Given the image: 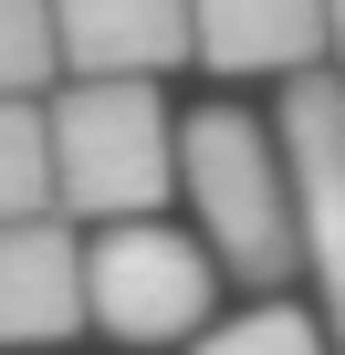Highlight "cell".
Masks as SVG:
<instances>
[{"instance_id":"6da1fadb","label":"cell","mask_w":345,"mask_h":355,"mask_svg":"<svg viewBox=\"0 0 345 355\" xmlns=\"http://www.w3.org/2000/svg\"><path fill=\"white\" fill-rule=\"evenodd\" d=\"M178 189L210 230V261L241 272L251 293L293 282L303 272V230H293V167H283V136L241 105H199L178 125Z\"/></svg>"},{"instance_id":"7a4b0ae2","label":"cell","mask_w":345,"mask_h":355,"mask_svg":"<svg viewBox=\"0 0 345 355\" xmlns=\"http://www.w3.org/2000/svg\"><path fill=\"white\" fill-rule=\"evenodd\" d=\"M53 220H157L178 189V125L157 84H53Z\"/></svg>"},{"instance_id":"3957f363","label":"cell","mask_w":345,"mask_h":355,"mask_svg":"<svg viewBox=\"0 0 345 355\" xmlns=\"http://www.w3.org/2000/svg\"><path fill=\"white\" fill-rule=\"evenodd\" d=\"M210 303H220V261L178 220H126L84 241V324L115 345H199Z\"/></svg>"},{"instance_id":"277c9868","label":"cell","mask_w":345,"mask_h":355,"mask_svg":"<svg viewBox=\"0 0 345 355\" xmlns=\"http://www.w3.org/2000/svg\"><path fill=\"white\" fill-rule=\"evenodd\" d=\"M283 167H293V230H303V272L324 293V334L345 355V84L335 73H303L283 84Z\"/></svg>"},{"instance_id":"5b68a950","label":"cell","mask_w":345,"mask_h":355,"mask_svg":"<svg viewBox=\"0 0 345 355\" xmlns=\"http://www.w3.org/2000/svg\"><path fill=\"white\" fill-rule=\"evenodd\" d=\"M53 42H63V84H157L199 63L178 0H63Z\"/></svg>"},{"instance_id":"8992f818","label":"cell","mask_w":345,"mask_h":355,"mask_svg":"<svg viewBox=\"0 0 345 355\" xmlns=\"http://www.w3.org/2000/svg\"><path fill=\"white\" fill-rule=\"evenodd\" d=\"M84 334V230L74 220H11L0 230V355Z\"/></svg>"},{"instance_id":"52a82bcc","label":"cell","mask_w":345,"mask_h":355,"mask_svg":"<svg viewBox=\"0 0 345 355\" xmlns=\"http://www.w3.org/2000/svg\"><path fill=\"white\" fill-rule=\"evenodd\" d=\"M189 42L210 73H262V84L324 73V11H303V0H199Z\"/></svg>"},{"instance_id":"ba28073f","label":"cell","mask_w":345,"mask_h":355,"mask_svg":"<svg viewBox=\"0 0 345 355\" xmlns=\"http://www.w3.org/2000/svg\"><path fill=\"white\" fill-rule=\"evenodd\" d=\"M53 220V125L42 105H0V230Z\"/></svg>"},{"instance_id":"9c48e42d","label":"cell","mask_w":345,"mask_h":355,"mask_svg":"<svg viewBox=\"0 0 345 355\" xmlns=\"http://www.w3.org/2000/svg\"><path fill=\"white\" fill-rule=\"evenodd\" d=\"M63 84V42L42 0H0V105H53Z\"/></svg>"},{"instance_id":"30bf717a","label":"cell","mask_w":345,"mask_h":355,"mask_svg":"<svg viewBox=\"0 0 345 355\" xmlns=\"http://www.w3.org/2000/svg\"><path fill=\"white\" fill-rule=\"evenodd\" d=\"M199 355H335V334H324L314 313H293V303H251V313L210 324Z\"/></svg>"},{"instance_id":"8fae6325","label":"cell","mask_w":345,"mask_h":355,"mask_svg":"<svg viewBox=\"0 0 345 355\" xmlns=\"http://www.w3.org/2000/svg\"><path fill=\"white\" fill-rule=\"evenodd\" d=\"M324 73L345 84V0H335V11H324Z\"/></svg>"}]
</instances>
